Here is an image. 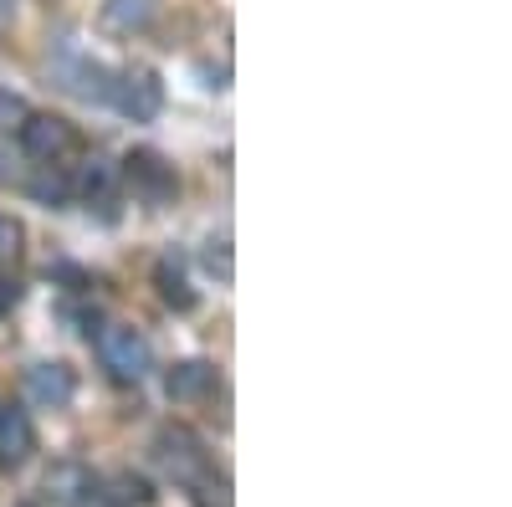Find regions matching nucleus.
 Returning a JSON list of instances; mask_svg holds the SVG:
<instances>
[{"label": "nucleus", "mask_w": 512, "mask_h": 507, "mask_svg": "<svg viewBox=\"0 0 512 507\" xmlns=\"http://www.w3.org/2000/svg\"><path fill=\"white\" fill-rule=\"evenodd\" d=\"M159 11V0H103V26L108 31H144Z\"/></svg>", "instance_id": "11"}, {"label": "nucleus", "mask_w": 512, "mask_h": 507, "mask_svg": "<svg viewBox=\"0 0 512 507\" xmlns=\"http://www.w3.org/2000/svg\"><path fill=\"white\" fill-rule=\"evenodd\" d=\"M31 195H36V200H52V205H62V200L72 195V185L57 175V164H41V175L31 180Z\"/></svg>", "instance_id": "14"}, {"label": "nucleus", "mask_w": 512, "mask_h": 507, "mask_svg": "<svg viewBox=\"0 0 512 507\" xmlns=\"http://www.w3.org/2000/svg\"><path fill=\"white\" fill-rule=\"evenodd\" d=\"M154 282H159V298L175 308V313H190V308H195V287L185 282V267H180L175 257H164V262L154 267Z\"/></svg>", "instance_id": "10"}, {"label": "nucleus", "mask_w": 512, "mask_h": 507, "mask_svg": "<svg viewBox=\"0 0 512 507\" xmlns=\"http://www.w3.org/2000/svg\"><path fill=\"white\" fill-rule=\"evenodd\" d=\"M11 16H16V0H0V26H6Z\"/></svg>", "instance_id": "19"}, {"label": "nucleus", "mask_w": 512, "mask_h": 507, "mask_svg": "<svg viewBox=\"0 0 512 507\" xmlns=\"http://www.w3.org/2000/svg\"><path fill=\"white\" fill-rule=\"evenodd\" d=\"M154 461H159V467L175 477L180 487H195L200 477H210V456H205L200 436L185 431V426H164V431L154 436Z\"/></svg>", "instance_id": "3"}, {"label": "nucleus", "mask_w": 512, "mask_h": 507, "mask_svg": "<svg viewBox=\"0 0 512 507\" xmlns=\"http://www.w3.org/2000/svg\"><path fill=\"white\" fill-rule=\"evenodd\" d=\"M134 123H154L159 108H164V82L149 72V67H128L118 82H113V93H108Z\"/></svg>", "instance_id": "5"}, {"label": "nucleus", "mask_w": 512, "mask_h": 507, "mask_svg": "<svg viewBox=\"0 0 512 507\" xmlns=\"http://www.w3.org/2000/svg\"><path fill=\"white\" fill-rule=\"evenodd\" d=\"M21 251V221H11L6 210H0V262H11Z\"/></svg>", "instance_id": "16"}, {"label": "nucleus", "mask_w": 512, "mask_h": 507, "mask_svg": "<svg viewBox=\"0 0 512 507\" xmlns=\"http://www.w3.org/2000/svg\"><path fill=\"white\" fill-rule=\"evenodd\" d=\"M205 267H210V272H221V282H231V246H226V241H210Z\"/></svg>", "instance_id": "17"}, {"label": "nucleus", "mask_w": 512, "mask_h": 507, "mask_svg": "<svg viewBox=\"0 0 512 507\" xmlns=\"http://www.w3.org/2000/svg\"><path fill=\"white\" fill-rule=\"evenodd\" d=\"M103 502H108V507H149V502H154V487H149L144 477H134V472H118V477L103 487Z\"/></svg>", "instance_id": "12"}, {"label": "nucleus", "mask_w": 512, "mask_h": 507, "mask_svg": "<svg viewBox=\"0 0 512 507\" xmlns=\"http://www.w3.org/2000/svg\"><path fill=\"white\" fill-rule=\"evenodd\" d=\"M26 395L36 405H47V410H62L77 395V374L67 364H31L26 369Z\"/></svg>", "instance_id": "7"}, {"label": "nucleus", "mask_w": 512, "mask_h": 507, "mask_svg": "<svg viewBox=\"0 0 512 507\" xmlns=\"http://www.w3.org/2000/svg\"><path fill=\"white\" fill-rule=\"evenodd\" d=\"M210 390H216V364H205V359H180L175 369L164 374V395L175 405H195Z\"/></svg>", "instance_id": "8"}, {"label": "nucleus", "mask_w": 512, "mask_h": 507, "mask_svg": "<svg viewBox=\"0 0 512 507\" xmlns=\"http://www.w3.org/2000/svg\"><path fill=\"white\" fill-rule=\"evenodd\" d=\"M21 149H26L36 164H62V159H72V154L82 149V139H77V129H72L62 113H26V123H21Z\"/></svg>", "instance_id": "4"}, {"label": "nucleus", "mask_w": 512, "mask_h": 507, "mask_svg": "<svg viewBox=\"0 0 512 507\" xmlns=\"http://www.w3.org/2000/svg\"><path fill=\"white\" fill-rule=\"evenodd\" d=\"M36 451V426H31V415L21 405H0V467L16 472L26 467Z\"/></svg>", "instance_id": "6"}, {"label": "nucleus", "mask_w": 512, "mask_h": 507, "mask_svg": "<svg viewBox=\"0 0 512 507\" xmlns=\"http://www.w3.org/2000/svg\"><path fill=\"white\" fill-rule=\"evenodd\" d=\"M113 185H118V169H113L108 159H88V164H82V175H77V190L88 195V200L108 205V200H113Z\"/></svg>", "instance_id": "13"}, {"label": "nucleus", "mask_w": 512, "mask_h": 507, "mask_svg": "<svg viewBox=\"0 0 512 507\" xmlns=\"http://www.w3.org/2000/svg\"><path fill=\"white\" fill-rule=\"evenodd\" d=\"M47 492H52V502L72 507V502H82L93 492V472L77 467V461H62V467H52V477H47Z\"/></svg>", "instance_id": "9"}, {"label": "nucleus", "mask_w": 512, "mask_h": 507, "mask_svg": "<svg viewBox=\"0 0 512 507\" xmlns=\"http://www.w3.org/2000/svg\"><path fill=\"white\" fill-rule=\"evenodd\" d=\"M93 344H98V359H103L108 379H118V385H139V379L154 369V349L134 323H103Z\"/></svg>", "instance_id": "1"}, {"label": "nucleus", "mask_w": 512, "mask_h": 507, "mask_svg": "<svg viewBox=\"0 0 512 507\" xmlns=\"http://www.w3.org/2000/svg\"><path fill=\"white\" fill-rule=\"evenodd\" d=\"M26 103L11 93V88H0V129H21V123H26Z\"/></svg>", "instance_id": "15"}, {"label": "nucleus", "mask_w": 512, "mask_h": 507, "mask_svg": "<svg viewBox=\"0 0 512 507\" xmlns=\"http://www.w3.org/2000/svg\"><path fill=\"white\" fill-rule=\"evenodd\" d=\"M16 303H21V282L16 277H0V318H11Z\"/></svg>", "instance_id": "18"}, {"label": "nucleus", "mask_w": 512, "mask_h": 507, "mask_svg": "<svg viewBox=\"0 0 512 507\" xmlns=\"http://www.w3.org/2000/svg\"><path fill=\"white\" fill-rule=\"evenodd\" d=\"M118 175H123V185L134 190L144 205H169V200L180 195L175 164H169L164 154H154V149H134V154L118 164Z\"/></svg>", "instance_id": "2"}]
</instances>
